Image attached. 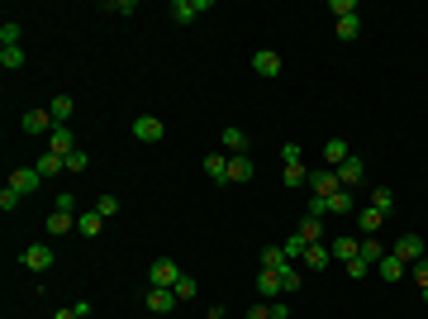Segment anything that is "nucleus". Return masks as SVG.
Masks as SVG:
<instances>
[{
    "label": "nucleus",
    "mask_w": 428,
    "mask_h": 319,
    "mask_svg": "<svg viewBox=\"0 0 428 319\" xmlns=\"http://www.w3.org/2000/svg\"><path fill=\"white\" fill-rule=\"evenodd\" d=\"M172 291H176V301H191V296H196V277H186V272H181V281H176Z\"/></svg>",
    "instance_id": "nucleus-37"
},
{
    "label": "nucleus",
    "mask_w": 428,
    "mask_h": 319,
    "mask_svg": "<svg viewBox=\"0 0 428 319\" xmlns=\"http://www.w3.org/2000/svg\"><path fill=\"white\" fill-rule=\"evenodd\" d=\"M357 34H362V14H347V19H338V38H347V43H352Z\"/></svg>",
    "instance_id": "nucleus-32"
},
{
    "label": "nucleus",
    "mask_w": 428,
    "mask_h": 319,
    "mask_svg": "<svg viewBox=\"0 0 428 319\" xmlns=\"http://www.w3.org/2000/svg\"><path fill=\"white\" fill-rule=\"evenodd\" d=\"M72 110H77V101H72V96H53V101H48V114H53V124H57V129L72 119Z\"/></svg>",
    "instance_id": "nucleus-18"
},
{
    "label": "nucleus",
    "mask_w": 428,
    "mask_h": 319,
    "mask_svg": "<svg viewBox=\"0 0 428 319\" xmlns=\"http://www.w3.org/2000/svg\"><path fill=\"white\" fill-rule=\"evenodd\" d=\"M96 210L109 219V214H119V201H114V196H101V201H96Z\"/></svg>",
    "instance_id": "nucleus-46"
},
{
    "label": "nucleus",
    "mask_w": 428,
    "mask_h": 319,
    "mask_svg": "<svg viewBox=\"0 0 428 319\" xmlns=\"http://www.w3.org/2000/svg\"><path fill=\"white\" fill-rule=\"evenodd\" d=\"M300 286H305V267H300V262L281 267V291H300Z\"/></svg>",
    "instance_id": "nucleus-26"
},
{
    "label": "nucleus",
    "mask_w": 428,
    "mask_h": 319,
    "mask_svg": "<svg viewBox=\"0 0 428 319\" xmlns=\"http://www.w3.org/2000/svg\"><path fill=\"white\" fill-rule=\"evenodd\" d=\"M376 272H381V277H386V281H400V277H410V267H405V262H400V257H395V253H386V257H381V262H376Z\"/></svg>",
    "instance_id": "nucleus-21"
},
{
    "label": "nucleus",
    "mask_w": 428,
    "mask_h": 319,
    "mask_svg": "<svg viewBox=\"0 0 428 319\" xmlns=\"http://www.w3.org/2000/svg\"><path fill=\"white\" fill-rule=\"evenodd\" d=\"M48 153H57V157H72V153H77V138H72V129H53V133H48Z\"/></svg>",
    "instance_id": "nucleus-13"
},
{
    "label": "nucleus",
    "mask_w": 428,
    "mask_h": 319,
    "mask_svg": "<svg viewBox=\"0 0 428 319\" xmlns=\"http://www.w3.org/2000/svg\"><path fill=\"white\" fill-rule=\"evenodd\" d=\"M295 233H300V238H305V243H323V219H315V214H305V219H300V229H295Z\"/></svg>",
    "instance_id": "nucleus-22"
},
{
    "label": "nucleus",
    "mask_w": 428,
    "mask_h": 319,
    "mask_svg": "<svg viewBox=\"0 0 428 319\" xmlns=\"http://www.w3.org/2000/svg\"><path fill=\"white\" fill-rule=\"evenodd\" d=\"M276 291H281V272L262 267L257 272V301H276Z\"/></svg>",
    "instance_id": "nucleus-14"
},
{
    "label": "nucleus",
    "mask_w": 428,
    "mask_h": 319,
    "mask_svg": "<svg viewBox=\"0 0 428 319\" xmlns=\"http://www.w3.org/2000/svg\"><path fill=\"white\" fill-rule=\"evenodd\" d=\"M205 177H210L214 186H228V153H205Z\"/></svg>",
    "instance_id": "nucleus-5"
},
{
    "label": "nucleus",
    "mask_w": 428,
    "mask_h": 319,
    "mask_svg": "<svg viewBox=\"0 0 428 319\" xmlns=\"http://www.w3.org/2000/svg\"><path fill=\"white\" fill-rule=\"evenodd\" d=\"M86 167H91V157H86V153H81V148H77V153H72V157H67V172H86Z\"/></svg>",
    "instance_id": "nucleus-41"
},
{
    "label": "nucleus",
    "mask_w": 428,
    "mask_h": 319,
    "mask_svg": "<svg viewBox=\"0 0 428 319\" xmlns=\"http://www.w3.org/2000/svg\"><path fill=\"white\" fill-rule=\"evenodd\" d=\"M162 133H167V129H162L157 114H138V119H133V138H138V143H162Z\"/></svg>",
    "instance_id": "nucleus-3"
},
{
    "label": "nucleus",
    "mask_w": 428,
    "mask_h": 319,
    "mask_svg": "<svg viewBox=\"0 0 428 319\" xmlns=\"http://www.w3.org/2000/svg\"><path fill=\"white\" fill-rule=\"evenodd\" d=\"M67 229H77V214H62V210L48 214V233H53V238H62Z\"/></svg>",
    "instance_id": "nucleus-27"
},
{
    "label": "nucleus",
    "mask_w": 428,
    "mask_h": 319,
    "mask_svg": "<svg viewBox=\"0 0 428 319\" xmlns=\"http://www.w3.org/2000/svg\"><path fill=\"white\" fill-rule=\"evenodd\" d=\"M381 257H386V243H381V238H362V262H371V267H376Z\"/></svg>",
    "instance_id": "nucleus-29"
},
{
    "label": "nucleus",
    "mask_w": 428,
    "mask_h": 319,
    "mask_svg": "<svg viewBox=\"0 0 428 319\" xmlns=\"http://www.w3.org/2000/svg\"><path fill=\"white\" fill-rule=\"evenodd\" d=\"M381 219H386V214H381V210H371V205H366V210H357V224H362V233H366V238H376Z\"/></svg>",
    "instance_id": "nucleus-28"
},
{
    "label": "nucleus",
    "mask_w": 428,
    "mask_h": 319,
    "mask_svg": "<svg viewBox=\"0 0 428 319\" xmlns=\"http://www.w3.org/2000/svg\"><path fill=\"white\" fill-rule=\"evenodd\" d=\"M252 172H257V167H252L248 157H228V181H233V186H248Z\"/></svg>",
    "instance_id": "nucleus-19"
},
{
    "label": "nucleus",
    "mask_w": 428,
    "mask_h": 319,
    "mask_svg": "<svg viewBox=\"0 0 428 319\" xmlns=\"http://www.w3.org/2000/svg\"><path fill=\"white\" fill-rule=\"evenodd\" d=\"M0 48H19V24H14V19L0 24Z\"/></svg>",
    "instance_id": "nucleus-34"
},
{
    "label": "nucleus",
    "mask_w": 428,
    "mask_h": 319,
    "mask_svg": "<svg viewBox=\"0 0 428 319\" xmlns=\"http://www.w3.org/2000/svg\"><path fill=\"white\" fill-rule=\"evenodd\" d=\"M0 67L5 72H19L24 67V48H0Z\"/></svg>",
    "instance_id": "nucleus-33"
},
{
    "label": "nucleus",
    "mask_w": 428,
    "mask_h": 319,
    "mask_svg": "<svg viewBox=\"0 0 428 319\" xmlns=\"http://www.w3.org/2000/svg\"><path fill=\"white\" fill-rule=\"evenodd\" d=\"M328 253H333L338 262H352V257H362V243H352V238H328Z\"/></svg>",
    "instance_id": "nucleus-20"
},
{
    "label": "nucleus",
    "mask_w": 428,
    "mask_h": 319,
    "mask_svg": "<svg viewBox=\"0 0 428 319\" xmlns=\"http://www.w3.org/2000/svg\"><path fill=\"white\" fill-rule=\"evenodd\" d=\"M77 205H81V201H77L72 191H62V196L53 201V210H62V214H77Z\"/></svg>",
    "instance_id": "nucleus-38"
},
{
    "label": "nucleus",
    "mask_w": 428,
    "mask_h": 319,
    "mask_svg": "<svg viewBox=\"0 0 428 319\" xmlns=\"http://www.w3.org/2000/svg\"><path fill=\"white\" fill-rule=\"evenodd\" d=\"M14 205H19V191L5 186V191H0V210H14Z\"/></svg>",
    "instance_id": "nucleus-44"
},
{
    "label": "nucleus",
    "mask_w": 428,
    "mask_h": 319,
    "mask_svg": "<svg viewBox=\"0 0 428 319\" xmlns=\"http://www.w3.org/2000/svg\"><path fill=\"white\" fill-rule=\"evenodd\" d=\"M24 267H29V272H48V267H53V248H48V243H29V248H24Z\"/></svg>",
    "instance_id": "nucleus-9"
},
{
    "label": "nucleus",
    "mask_w": 428,
    "mask_h": 319,
    "mask_svg": "<svg viewBox=\"0 0 428 319\" xmlns=\"http://www.w3.org/2000/svg\"><path fill=\"white\" fill-rule=\"evenodd\" d=\"M371 210H381V214L395 210V196H390V186H376V191H371Z\"/></svg>",
    "instance_id": "nucleus-30"
},
{
    "label": "nucleus",
    "mask_w": 428,
    "mask_h": 319,
    "mask_svg": "<svg viewBox=\"0 0 428 319\" xmlns=\"http://www.w3.org/2000/svg\"><path fill=\"white\" fill-rule=\"evenodd\" d=\"M328 10H333L338 19H347V14H357V5H352V0H328Z\"/></svg>",
    "instance_id": "nucleus-40"
},
{
    "label": "nucleus",
    "mask_w": 428,
    "mask_h": 319,
    "mask_svg": "<svg viewBox=\"0 0 428 319\" xmlns=\"http://www.w3.org/2000/svg\"><path fill=\"white\" fill-rule=\"evenodd\" d=\"M101 229H105V214L101 210H81L77 214V233H81V238H96Z\"/></svg>",
    "instance_id": "nucleus-15"
},
{
    "label": "nucleus",
    "mask_w": 428,
    "mask_h": 319,
    "mask_svg": "<svg viewBox=\"0 0 428 319\" xmlns=\"http://www.w3.org/2000/svg\"><path fill=\"white\" fill-rule=\"evenodd\" d=\"M34 167H38V177H57V172H67V157H57V153H43Z\"/></svg>",
    "instance_id": "nucleus-24"
},
{
    "label": "nucleus",
    "mask_w": 428,
    "mask_h": 319,
    "mask_svg": "<svg viewBox=\"0 0 428 319\" xmlns=\"http://www.w3.org/2000/svg\"><path fill=\"white\" fill-rule=\"evenodd\" d=\"M176 305H181L176 291H167V286H152V291H148V310H152V315H172Z\"/></svg>",
    "instance_id": "nucleus-10"
},
{
    "label": "nucleus",
    "mask_w": 428,
    "mask_h": 319,
    "mask_svg": "<svg viewBox=\"0 0 428 319\" xmlns=\"http://www.w3.org/2000/svg\"><path fill=\"white\" fill-rule=\"evenodd\" d=\"M281 248H286V257H291V262H300V257H305V248H310V243H305V238H300V233H291V238H286V243H281Z\"/></svg>",
    "instance_id": "nucleus-36"
},
{
    "label": "nucleus",
    "mask_w": 428,
    "mask_h": 319,
    "mask_svg": "<svg viewBox=\"0 0 428 319\" xmlns=\"http://www.w3.org/2000/svg\"><path fill=\"white\" fill-rule=\"evenodd\" d=\"M347 157H352V153H347V143H343V138H328V143H323V162H333V167H343Z\"/></svg>",
    "instance_id": "nucleus-23"
},
{
    "label": "nucleus",
    "mask_w": 428,
    "mask_h": 319,
    "mask_svg": "<svg viewBox=\"0 0 428 319\" xmlns=\"http://www.w3.org/2000/svg\"><path fill=\"white\" fill-rule=\"evenodd\" d=\"M390 253H395V257H400L405 267H414V262L424 257V238H419V233H405V238H400V243H395Z\"/></svg>",
    "instance_id": "nucleus-4"
},
{
    "label": "nucleus",
    "mask_w": 428,
    "mask_h": 319,
    "mask_svg": "<svg viewBox=\"0 0 428 319\" xmlns=\"http://www.w3.org/2000/svg\"><path fill=\"white\" fill-rule=\"evenodd\" d=\"M271 319H291V305L286 301H271Z\"/></svg>",
    "instance_id": "nucleus-49"
},
{
    "label": "nucleus",
    "mask_w": 428,
    "mask_h": 319,
    "mask_svg": "<svg viewBox=\"0 0 428 319\" xmlns=\"http://www.w3.org/2000/svg\"><path fill=\"white\" fill-rule=\"evenodd\" d=\"M410 277H414V281H419V291H424V286H428V257H419V262L410 267Z\"/></svg>",
    "instance_id": "nucleus-39"
},
{
    "label": "nucleus",
    "mask_w": 428,
    "mask_h": 319,
    "mask_svg": "<svg viewBox=\"0 0 428 319\" xmlns=\"http://www.w3.org/2000/svg\"><path fill=\"white\" fill-rule=\"evenodd\" d=\"M19 124H24V133H48V129H57L48 110H29V114H24Z\"/></svg>",
    "instance_id": "nucleus-17"
},
{
    "label": "nucleus",
    "mask_w": 428,
    "mask_h": 319,
    "mask_svg": "<svg viewBox=\"0 0 428 319\" xmlns=\"http://www.w3.org/2000/svg\"><path fill=\"white\" fill-rule=\"evenodd\" d=\"M252 72L257 77H281V53H271V48L252 53Z\"/></svg>",
    "instance_id": "nucleus-11"
},
{
    "label": "nucleus",
    "mask_w": 428,
    "mask_h": 319,
    "mask_svg": "<svg viewBox=\"0 0 428 319\" xmlns=\"http://www.w3.org/2000/svg\"><path fill=\"white\" fill-rule=\"evenodd\" d=\"M347 272H352V277H371V262H362V257H352V262H347Z\"/></svg>",
    "instance_id": "nucleus-48"
},
{
    "label": "nucleus",
    "mask_w": 428,
    "mask_h": 319,
    "mask_svg": "<svg viewBox=\"0 0 428 319\" xmlns=\"http://www.w3.org/2000/svg\"><path fill=\"white\" fill-rule=\"evenodd\" d=\"M148 281H152V286H167V291H172V286L181 281V267H176L172 257H157V262L148 267Z\"/></svg>",
    "instance_id": "nucleus-2"
},
{
    "label": "nucleus",
    "mask_w": 428,
    "mask_h": 319,
    "mask_svg": "<svg viewBox=\"0 0 428 319\" xmlns=\"http://www.w3.org/2000/svg\"><path fill=\"white\" fill-rule=\"evenodd\" d=\"M310 214H315V219H323V214H333V210H328V196H315V201H310Z\"/></svg>",
    "instance_id": "nucleus-47"
},
{
    "label": "nucleus",
    "mask_w": 428,
    "mask_h": 319,
    "mask_svg": "<svg viewBox=\"0 0 428 319\" xmlns=\"http://www.w3.org/2000/svg\"><path fill=\"white\" fill-rule=\"evenodd\" d=\"M310 186H315V196H333V191H338V172H333V167L310 172Z\"/></svg>",
    "instance_id": "nucleus-16"
},
{
    "label": "nucleus",
    "mask_w": 428,
    "mask_h": 319,
    "mask_svg": "<svg viewBox=\"0 0 428 319\" xmlns=\"http://www.w3.org/2000/svg\"><path fill=\"white\" fill-rule=\"evenodd\" d=\"M53 319H77V310H72V305H67V310H57V315Z\"/></svg>",
    "instance_id": "nucleus-50"
},
{
    "label": "nucleus",
    "mask_w": 428,
    "mask_h": 319,
    "mask_svg": "<svg viewBox=\"0 0 428 319\" xmlns=\"http://www.w3.org/2000/svg\"><path fill=\"white\" fill-rule=\"evenodd\" d=\"M243 319H271V301H257V305H252Z\"/></svg>",
    "instance_id": "nucleus-42"
},
{
    "label": "nucleus",
    "mask_w": 428,
    "mask_h": 319,
    "mask_svg": "<svg viewBox=\"0 0 428 319\" xmlns=\"http://www.w3.org/2000/svg\"><path fill=\"white\" fill-rule=\"evenodd\" d=\"M281 157H286V167H291V162H305V153H300V143H286V148H281Z\"/></svg>",
    "instance_id": "nucleus-43"
},
{
    "label": "nucleus",
    "mask_w": 428,
    "mask_h": 319,
    "mask_svg": "<svg viewBox=\"0 0 428 319\" xmlns=\"http://www.w3.org/2000/svg\"><path fill=\"white\" fill-rule=\"evenodd\" d=\"M105 10H109V14H133V10H138V5H133V0H109Z\"/></svg>",
    "instance_id": "nucleus-45"
},
{
    "label": "nucleus",
    "mask_w": 428,
    "mask_h": 319,
    "mask_svg": "<svg viewBox=\"0 0 428 319\" xmlns=\"http://www.w3.org/2000/svg\"><path fill=\"white\" fill-rule=\"evenodd\" d=\"M262 267H271V272H281V267H291V257H286V248H281V243H271V248H262Z\"/></svg>",
    "instance_id": "nucleus-25"
},
{
    "label": "nucleus",
    "mask_w": 428,
    "mask_h": 319,
    "mask_svg": "<svg viewBox=\"0 0 428 319\" xmlns=\"http://www.w3.org/2000/svg\"><path fill=\"white\" fill-rule=\"evenodd\" d=\"M328 262H333V253H328L323 243H310V248H305V257H300V267H305V272H323Z\"/></svg>",
    "instance_id": "nucleus-12"
},
{
    "label": "nucleus",
    "mask_w": 428,
    "mask_h": 319,
    "mask_svg": "<svg viewBox=\"0 0 428 319\" xmlns=\"http://www.w3.org/2000/svg\"><path fill=\"white\" fill-rule=\"evenodd\" d=\"M305 181H310V167L305 162H291L286 167V186H305Z\"/></svg>",
    "instance_id": "nucleus-35"
},
{
    "label": "nucleus",
    "mask_w": 428,
    "mask_h": 319,
    "mask_svg": "<svg viewBox=\"0 0 428 319\" xmlns=\"http://www.w3.org/2000/svg\"><path fill=\"white\" fill-rule=\"evenodd\" d=\"M328 210H333V214H352V191H343V186H338V191L328 196Z\"/></svg>",
    "instance_id": "nucleus-31"
},
{
    "label": "nucleus",
    "mask_w": 428,
    "mask_h": 319,
    "mask_svg": "<svg viewBox=\"0 0 428 319\" xmlns=\"http://www.w3.org/2000/svg\"><path fill=\"white\" fill-rule=\"evenodd\" d=\"M333 172H338V186H343V191H357V186L366 181V162H362L357 153H352L343 167H333Z\"/></svg>",
    "instance_id": "nucleus-1"
},
{
    "label": "nucleus",
    "mask_w": 428,
    "mask_h": 319,
    "mask_svg": "<svg viewBox=\"0 0 428 319\" xmlns=\"http://www.w3.org/2000/svg\"><path fill=\"white\" fill-rule=\"evenodd\" d=\"M219 153H228V157H248V133H243V129H224V133H219Z\"/></svg>",
    "instance_id": "nucleus-7"
},
{
    "label": "nucleus",
    "mask_w": 428,
    "mask_h": 319,
    "mask_svg": "<svg viewBox=\"0 0 428 319\" xmlns=\"http://www.w3.org/2000/svg\"><path fill=\"white\" fill-rule=\"evenodd\" d=\"M38 181H43V177H38V167H14V172H10V186H14L19 196H34V191H38Z\"/></svg>",
    "instance_id": "nucleus-8"
},
{
    "label": "nucleus",
    "mask_w": 428,
    "mask_h": 319,
    "mask_svg": "<svg viewBox=\"0 0 428 319\" xmlns=\"http://www.w3.org/2000/svg\"><path fill=\"white\" fill-rule=\"evenodd\" d=\"M210 10V0H172V19L176 24H191V19H200Z\"/></svg>",
    "instance_id": "nucleus-6"
}]
</instances>
